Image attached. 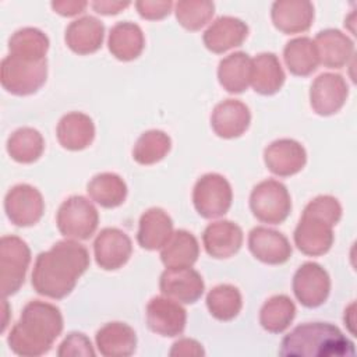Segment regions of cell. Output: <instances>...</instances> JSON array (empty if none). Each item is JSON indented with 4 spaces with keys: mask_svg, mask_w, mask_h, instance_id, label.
Listing matches in <instances>:
<instances>
[{
    "mask_svg": "<svg viewBox=\"0 0 357 357\" xmlns=\"http://www.w3.org/2000/svg\"><path fill=\"white\" fill-rule=\"evenodd\" d=\"M251 57L244 52H234L220 60L218 67L219 84L230 93H241L250 85Z\"/></svg>",
    "mask_w": 357,
    "mask_h": 357,
    "instance_id": "f546056e",
    "label": "cell"
},
{
    "mask_svg": "<svg viewBox=\"0 0 357 357\" xmlns=\"http://www.w3.org/2000/svg\"><path fill=\"white\" fill-rule=\"evenodd\" d=\"M187 322L185 310L173 298L153 297L146 305L148 328L160 336H178Z\"/></svg>",
    "mask_w": 357,
    "mask_h": 357,
    "instance_id": "9a60e30c",
    "label": "cell"
},
{
    "mask_svg": "<svg viewBox=\"0 0 357 357\" xmlns=\"http://www.w3.org/2000/svg\"><path fill=\"white\" fill-rule=\"evenodd\" d=\"M231 201V185L222 174L206 173L197 180L192 190V202L202 218L223 216L230 209Z\"/></svg>",
    "mask_w": 357,
    "mask_h": 357,
    "instance_id": "9c48e42d",
    "label": "cell"
},
{
    "mask_svg": "<svg viewBox=\"0 0 357 357\" xmlns=\"http://www.w3.org/2000/svg\"><path fill=\"white\" fill-rule=\"evenodd\" d=\"M293 291L304 307H319L329 296L331 278L319 264L305 262L293 276Z\"/></svg>",
    "mask_w": 357,
    "mask_h": 357,
    "instance_id": "8fae6325",
    "label": "cell"
},
{
    "mask_svg": "<svg viewBox=\"0 0 357 357\" xmlns=\"http://www.w3.org/2000/svg\"><path fill=\"white\" fill-rule=\"evenodd\" d=\"M43 149V137L32 127H21L7 139V152L18 163H33L40 158Z\"/></svg>",
    "mask_w": 357,
    "mask_h": 357,
    "instance_id": "836d02e7",
    "label": "cell"
},
{
    "mask_svg": "<svg viewBox=\"0 0 357 357\" xmlns=\"http://www.w3.org/2000/svg\"><path fill=\"white\" fill-rule=\"evenodd\" d=\"M132 252L130 237L117 227H105L93 241L96 264L105 271H116L127 264Z\"/></svg>",
    "mask_w": 357,
    "mask_h": 357,
    "instance_id": "4fadbf2b",
    "label": "cell"
},
{
    "mask_svg": "<svg viewBox=\"0 0 357 357\" xmlns=\"http://www.w3.org/2000/svg\"><path fill=\"white\" fill-rule=\"evenodd\" d=\"M105 38L103 24L92 17L85 15L73 22L66 29V43L77 54H91L100 49Z\"/></svg>",
    "mask_w": 357,
    "mask_h": 357,
    "instance_id": "d4e9b609",
    "label": "cell"
},
{
    "mask_svg": "<svg viewBox=\"0 0 357 357\" xmlns=\"http://www.w3.org/2000/svg\"><path fill=\"white\" fill-rule=\"evenodd\" d=\"M215 13V4L208 0H181L176 3V18L188 31L205 26Z\"/></svg>",
    "mask_w": 357,
    "mask_h": 357,
    "instance_id": "74e56055",
    "label": "cell"
},
{
    "mask_svg": "<svg viewBox=\"0 0 357 357\" xmlns=\"http://www.w3.org/2000/svg\"><path fill=\"white\" fill-rule=\"evenodd\" d=\"M205 251L213 258H230L243 244V230L230 220L209 223L202 234Z\"/></svg>",
    "mask_w": 357,
    "mask_h": 357,
    "instance_id": "44dd1931",
    "label": "cell"
},
{
    "mask_svg": "<svg viewBox=\"0 0 357 357\" xmlns=\"http://www.w3.org/2000/svg\"><path fill=\"white\" fill-rule=\"evenodd\" d=\"M88 195L92 201L103 208H116L127 197V184L116 173H99L91 178L86 185Z\"/></svg>",
    "mask_w": 357,
    "mask_h": 357,
    "instance_id": "1f68e13d",
    "label": "cell"
},
{
    "mask_svg": "<svg viewBox=\"0 0 357 357\" xmlns=\"http://www.w3.org/2000/svg\"><path fill=\"white\" fill-rule=\"evenodd\" d=\"M342 218V205L332 195H319L310 201L294 230L297 248L310 257L328 252L333 244V226Z\"/></svg>",
    "mask_w": 357,
    "mask_h": 357,
    "instance_id": "277c9868",
    "label": "cell"
},
{
    "mask_svg": "<svg viewBox=\"0 0 357 357\" xmlns=\"http://www.w3.org/2000/svg\"><path fill=\"white\" fill-rule=\"evenodd\" d=\"M172 139L170 137L160 130H149L137 139L132 158L139 165H153L162 160L170 151Z\"/></svg>",
    "mask_w": 357,
    "mask_h": 357,
    "instance_id": "8d00e7d4",
    "label": "cell"
},
{
    "mask_svg": "<svg viewBox=\"0 0 357 357\" xmlns=\"http://www.w3.org/2000/svg\"><path fill=\"white\" fill-rule=\"evenodd\" d=\"M283 59L289 71L298 77H307L312 74L319 64L317 46L308 36L289 40L283 49Z\"/></svg>",
    "mask_w": 357,
    "mask_h": 357,
    "instance_id": "4dcf8cb0",
    "label": "cell"
},
{
    "mask_svg": "<svg viewBox=\"0 0 357 357\" xmlns=\"http://www.w3.org/2000/svg\"><path fill=\"white\" fill-rule=\"evenodd\" d=\"M264 160L273 174L289 177L298 173L305 166L307 152L296 139L280 138L265 148Z\"/></svg>",
    "mask_w": 357,
    "mask_h": 357,
    "instance_id": "2e32d148",
    "label": "cell"
},
{
    "mask_svg": "<svg viewBox=\"0 0 357 357\" xmlns=\"http://www.w3.org/2000/svg\"><path fill=\"white\" fill-rule=\"evenodd\" d=\"M57 356L60 357H93L95 350L91 340L81 332H71L60 343Z\"/></svg>",
    "mask_w": 357,
    "mask_h": 357,
    "instance_id": "f35d334b",
    "label": "cell"
},
{
    "mask_svg": "<svg viewBox=\"0 0 357 357\" xmlns=\"http://www.w3.org/2000/svg\"><path fill=\"white\" fill-rule=\"evenodd\" d=\"M314 43L317 46L319 63L328 68L344 67L354 54L353 40L339 29H325L318 32Z\"/></svg>",
    "mask_w": 357,
    "mask_h": 357,
    "instance_id": "7402d4cb",
    "label": "cell"
},
{
    "mask_svg": "<svg viewBox=\"0 0 357 357\" xmlns=\"http://www.w3.org/2000/svg\"><path fill=\"white\" fill-rule=\"evenodd\" d=\"M251 254L264 264L280 265L291 257V245L284 234L264 226L254 227L248 234Z\"/></svg>",
    "mask_w": 357,
    "mask_h": 357,
    "instance_id": "e0dca14e",
    "label": "cell"
},
{
    "mask_svg": "<svg viewBox=\"0 0 357 357\" xmlns=\"http://www.w3.org/2000/svg\"><path fill=\"white\" fill-rule=\"evenodd\" d=\"M4 211L15 226H33L43 216V197L38 188L29 184H17L4 197Z\"/></svg>",
    "mask_w": 357,
    "mask_h": 357,
    "instance_id": "30bf717a",
    "label": "cell"
},
{
    "mask_svg": "<svg viewBox=\"0 0 357 357\" xmlns=\"http://www.w3.org/2000/svg\"><path fill=\"white\" fill-rule=\"evenodd\" d=\"M344 315H350V318L344 317V322L347 324L350 332L354 333V328H353V325H354V319H353V317H354V303H351V304L349 305V308L344 311Z\"/></svg>",
    "mask_w": 357,
    "mask_h": 357,
    "instance_id": "ee69618b",
    "label": "cell"
},
{
    "mask_svg": "<svg viewBox=\"0 0 357 357\" xmlns=\"http://www.w3.org/2000/svg\"><path fill=\"white\" fill-rule=\"evenodd\" d=\"M61 331L63 315L60 310L50 303L32 300L22 308L7 342L15 354L36 357L52 349Z\"/></svg>",
    "mask_w": 357,
    "mask_h": 357,
    "instance_id": "7a4b0ae2",
    "label": "cell"
},
{
    "mask_svg": "<svg viewBox=\"0 0 357 357\" xmlns=\"http://www.w3.org/2000/svg\"><path fill=\"white\" fill-rule=\"evenodd\" d=\"M95 342L105 357H128L135 351L137 335L124 322H109L96 332Z\"/></svg>",
    "mask_w": 357,
    "mask_h": 357,
    "instance_id": "603a6c76",
    "label": "cell"
},
{
    "mask_svg": "<svg viewBox=\"0 0 357 357\" xmlns=\"http://www.w3.org/2000/svg\"><path fill=\"white\" fill-rule=\"evenodd\" d=\"M205 351L201 346V343H198L194 339H180L177 340L172 350H170V356H176V357H198V356H204Z\"/></svg>",
    "mask_w": 357,
    "mask_h": 357,
    "instance_id": "60d3db41",
    "label": "cell"
},
{
    "mask_svg": "<svg viewBox=\"0 0 357 357\" xmlns=\"http://www.w3.org/2000/svg\"><path fill=\"white\" fill-rule=\"evenodd\" d=\"M251 123V113L245 103L226 99L218 103L211 114V126L220 138L231 139L243 135Z\"/></svg>",
    "mask_w": 357,
    "mask_h": 357,
    "instance_id": "ac0fdd59",
    "label": "cell"
},
{
    "mask_svg": "<svg viewBox=\"0 0 357 357\" xmlns=\"http://www.w3.org/2000/svg\"><path fill=\"white\" fill-rule=\"evenodd\" d=\"M49 49V38L38 28L25 26L15 31L8 40L10 54L25 60H43Z\"/></svg>",
    "mask_w": 357,
    "mask_h": 357,
    "instance_id": "d6a6232c",
    "label": "cell"
},
{
    "mask_svg": "<svg viewBox=\"0 0 357 357\" xmlns=\"http://www.w3.org/2000/svg\"><path fill=\"white\" fill-rule=\"evenodd\" d=\"M284 71L273 53H259L251 59L250 85L261 95H273L284 84Z\"/></svg>",
    "mask_w": 357,
    "mask_h": 357,
    "instance_id": "4316f807",
    "label": "cell"
},
{
    "mask_svg": "<svg viewBox=\"0 0 357 357\" xmlns=\"http://www.w3.org/2000/svg\"><path fill=\"white\" fill-rule=\"evenodd\" d=\"M145 46L142 29L130 21H121L112 26L107 47L109 52L121 61H131L137 59Z\"/></svg>",
    "mask_w": 357,
    "mask_h": 357,
    "instance_id": "83f0119b",
    "label": "cell"
},
{
    "mask_svg": "<svg viewBox=\"0 0 357 357\" xmlns=\"http://www.w3.org/2000/svg\"><path fill=\"white\" fill-rule=\"evenodd\" d=\"M170 0H139L135 3L138 14L145 20H162L172 11Z\"/></svg>",
    "mask_w": 357,
    "mask_h": 357,
    "instance_id": "ab89813d",
    "label": "cell"
},
{
    "mask_svg": "<svg viewBox=\"0 0 357 357\" xmlns=\"http://www.w3.org/2000/svg\"><path fill=\"white\" fill-rule=\"evenodd\" d=\"M271 17L283 33L305 32L314 21V6L305 0H278L272 4Z\"/></svg>",
    "mask_w": 357,
    "mask_h": 357,
    "instance_id": "d6986e66",
    "label": "cell"
},
{
    "mask_svg": "<svg viewBox=\"0 0 357 357\" xmlns=\"http://www.w3.org/2000/svg\"><path fill=\"white\" fill-rule=\"evenodd\" d=\"M199 255L198 240L187 230L173 231L170 240L160 251V259L166 268L192 266Z\"/></svg>",
    "mask_w": 357,
    "mask_h": 357,
    "instance_id": "f1b7e54d",
    "label": "cell"
},
{
    "mask_svg": "<svg viewBox=\"0 0 357 357\" xmlns=\"http://www.w3.org/2000/svg\"><path fill=\"white\" fill-rule=\"evenodd\" d=\"M89 266L88 250L75 240H63L36 257L32 287L40 296L60 300L68 296Z\"/></svg>",
    "mask_w": 357,
    "mask_h": 357,
    "instance_id": "6da1fadb",
    "label": "cell"
},
{
    "mask_svg": "<svg viewBox=\"0 0 357 357\" xmlns=\"http://www.w3.org/2000/svg\"><path fill=\"white\" fill-rule=\"evenodd\" d=\"M59 231L71 240H88L99 225V213L93 204L81 195L63 201L57 211Z\"/></svg>",
    "mask_w": 357,
    "mask_h": 357,
    "instance_id": "52a82bcc",
    "label": "cell"
},
{
    "mask_svg": "<svg viewBox=\"0 0 357 357\" xmlns=\"http://www.w3.org/2000/svg\"><path fill=\"white\" fill-rule=\"evenodd\" d=\"M349 86L340 74H319L310 88V103L319 116L337 113L346 103Z\"/></svg>",
    "mask_w": 357,
    "mask_h": 357,
    "instance_id": "7c38bea8",
    "label": "cell"
},
{
    "mask_svg": "<svg viewBox=\"0 0 357 357\" xmlns=\"http://www.w3.org/2000/svg\"><path fill=\"white\" fill-rule=\"evenodd\" d=\"M280 356L286 357H351L354 343L329 322H307L296 326L280 343Z\"/></svg>",
    "mask_w": 357,
    "mask_h": 357,
    "instance_id": "3957f363",
    "label": "cell"
},
{
    "mask_svg": "<svg viewBox=\"0 0 357 357\" xmlns=\"http://www.w3.org/2000/svg\"><path fill=\"white\" fill-rule=\"evenodd\" d=\"M296 315V305L286 294H278L268 298L259 311V324L271 333L286 331Z\"/></svg>",
    "mask_w": 357,
    "mask_h": 357,
    "instance_id": "e575fe53",
    "label": "cell"
},
{
    "mask_svg": "<svg viewBox=\"0 0 357 357\" xmlns=\"http://www.w3.org/2000/svg\"><path fill=\"white\" fill-rule=\"evenodd\" d=\"M56 135L63 148L81 151L92 144L95 138V124L88 114L71 112L60 119Z\"/></svg>",
    "mask_w": 357,
    "mask_h": 357,
    "instance_id": "cb8c5ba5",
    "label": "cell"
},
{
    "mask_svg": "<svg viewBox=\"0 0 357 357\" xmlns=\"http://www.w3.org/2000/svg\"><path fill=\"white\" fill-rule=\"evenodd\" d=\"M173 234V220L162 208H151L139 218L137 240L149 251L163 248Z\"/></svg>",
    "mask_w": 357,
    "mask_h": 357,
    "instance_id": "484cf974",
    "label": "cell"
},
{
    "mask_svg": "<svg viewBox=\"0 0 357 357\" xmlns=\"http://www.w3.org/2000/svg\"><path fill=\"white\" fill-rule=\"evenodd\" d=\"M86 1H77V0H63V1H52V8L64 17H74L81 14L86 8Z\"/></svg>",
    "mask_w": 357,
    "mask_h": 357,
    "instance_id": "b9f144b4",
    "label": "cell"
},
{
    "mask_svg": "<svg viewBox=\"0 0 357 357\" xmlns=\"http://www.w3.org/2000/svg\"><path fill=\"white\" fill-rule=\"evenodd\" d=\"M250 209L262 223L279 225L284 222L291 211V199L286 185L272 178L258 183L250 195Z\"/></svg>",
    "mask_w": 357,
    "mask_h": 357,
    "instance_id": "8992f818",
    "label": "cell"
},
{
    "mask_svg": "<svg viewBox=\"0 0 357 357\" xmlns=\"http://www.w3.org/2000/svg\"><path fill=\"white\" fill-rule=\"evenodd\" d=\"M92 8L103 15H114L123 11L126 7L130 6V1H107V0H98L91 3Z\"/></svg>",
    "mask_w": 357,
    "mask_h": 357,
    "instance_id": "7bdbcfd3",
    "label": "cell"
},
{
    "mask_svg": "<svg viewBox=\"0 0 357 357\" xmlns=\"http://www.w3.org/2000/svg\"><path fill=\"white\" fill-rule=\"evenodd\" d=\"M206 307L218 321H231L241 311V293L233 284L215 286L206 296Z\"/></svg>",
    "mask_w": 357,
    "mask_h": 357,
    "instance_id": "d590c367",
    "label": "cell"
},
{
    "mask_svg": "<svg viewBox=\"0 0 357 357\" xmlns=\"http://www.w3.org/2000/svg\"><path fill=\"white\" fill-rule=\"evenodd\" d=\"M47 60H25L13 54L6 56L0 66L3 88L17 96L35 93L46 82Z\"/></svg>",
    "mask_w": 357,
    "mask_h": 357,
    "instance_id": "5b68a950",
    "label": "cell"
},
{
    "mask_svg": "<svg viewBox=\"0 0 357 357\" xmlns=\"http://www.w3.org/2000/svg\"><path fill=\"white\" fill-rule=\"evenodd\" d=\"M159 287L163 296L178 303L192 304L204 294V279L191 266L188 268H166L162 272Z\"/></svg>",
    "mask_w": 357,
    "mask_h": 357,
    "instance_id": "5bb4252c",
    "label": "cell"
},
{
    "mask_svg": "<svg viewBox=\"0 0 357 357\" xmlns=\"http://www.w3.org/2000/svg\"><path fill=\"white\" fill-rule=\"evenodd\" d=\"M248 35V26L240 18L223 15L216 18L204 32V45L213 53H225L240 46Z\"/></svg>",
    "mask_w": 357,
    "mask_h": 357,
    "instance_id": "ffe728a7",
    "label": "cell"
},
{
    "mask_svg": "<svg viewBox=\"0 0 357 357\" xmlns=\"http://www.w3.org/2000/svg\"><path fill=\"white\" fill-rule=\"evenodd\" d=\"M31 262L28 244L17 236H3L0 240V280L4 297L11 296L24 284Z\"/></svg>",
    "mask_w": 357,
    "mask_h": 357,
    "instance_id": "ba28073f",
    "label": "cell"
}]
</instances>
